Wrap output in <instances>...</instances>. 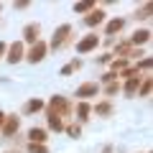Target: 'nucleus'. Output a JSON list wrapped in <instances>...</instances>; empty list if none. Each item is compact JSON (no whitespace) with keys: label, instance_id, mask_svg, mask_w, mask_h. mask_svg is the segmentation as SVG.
Instances as JSON below:
<instances>
[{"label":"nucleus","instance_id":"1","mask_svg":"<svg viewBox=\"0 0 153 153\" xmlns=\"http://www.w3.org/2000/svg\"><path fill=\"white\" fill-rule=\"evenodd\" d=\"M44 110H46V115H56V117H61V120H66V117L74 115V105H71L66 97H61V94H54V97L46 102Z\"/></svg>","mask_w":153,"mask_h":153},{"label":"nucleus","instance_id":"2","mask_svg":"<svg viewBox=\"0 0 153 153\" xmlns=\"http://www.w3.org/2000/svg\"><path fill=\"white\" fill-rule=\"evenodd\" d=\"M71 33H74V28H71V23H64V26H59L54 31V36H51V44H49V51H61L64 46H69L74 38H71Z\"/></svg>","mask_w":153,"mask_h":153},{"label":"nucleus","instance_id":"3","mask_svg":"<svg viewBox=\"0 0 153 153\" xmlns=\"http://www.w3.org/2000/svg\"><path fill=\"white\" fill-rule=\"evenodd\" d=\"M46 54H49V44H46L44 38H41V41H36V44H33L31 49L26 51L23 61H28V64H41V61L46 59Z\"/></svg>","mask_w":153,"mask_h":153},{"label":"nucleus","instance_id":"4","mask_svg":"<svg viewBox=\"0 0 153 153\" xmlns=\"http://www.w3.org/2000/svg\"><path fill=\"white\" fill-rule=\"evenodd\" d=\"M18 128H21V117H18L16 112H13V115H5V123H3V130H0L3 140H13V138L18 135Z\"/></svg>","mask_w":153,"mask_h":153},{"label":"nucleus","instance_id":"5","mask_svg":"<svg viewBox=\"0 0 153 153\" xmlns=\"http://www.w3.org/2000/svg\"><path fill=\"white\" fill-rule=\"evenodd\" d=\"M21 36H23V44L33 46L36 41H41V23H38V21L26 23V26H23V31H21Z\"/></svg>","mask_w":153,"mask_h":153},{"label":"nucleus","instance_id":"6","mask_svg":"<svg viewBox=\"0 0 153 153\" xmlns=\"http://www.w3.org/2000/svg\"><path fill=\"white\" fill-rule=\"evenodd\" d=\"M100 94V84L97 82H84L76 87L74 97H79V102H89V97H97Z\"/></svg>","mask_w":153,"mask_h":153},{"label":"nucleus","instance_id":"7","mask_svg":"<svg viewBox=\"0 0 153 153\" xmlns=\"http://www.w3.org/2000/svg\"><path fill=\"white\" fill-rule=\"evenodd\" d=\"M23 56H26V44H23V41H13V44L8 46V51H5L8 64H18V61H23Z\"/></svg>","mask_w":153,"mask_h":153},{"label":"nucleus","instance_id":"8","mask_svg":"<svg viewBox=\"0 0 153 153\" xmlns=\"http://www.w3.org/2000/svg\"><path fill=\"white\" fill-rule=\"evenodd\" d=\"M100 41H102V38H100L97 33H87L82 41H76V54H89V51H94L100 46Z\"/></svg>","mask_w":153,"mask_h":153},{"label":"nucleus","instance_id":"9","mask_svg":"<svg viewBox=\"0 0 153 153\" xmlns=\"http://www.w3.org/2000/svg\"><path fill=\"white\" fill-rule=\"evenodd\" d=\"M148 41H151V31L148 28H135V31L128 36V44L135 46V49H140V46H146Z\"/></svg>","mask_w":153,"mask_h":153},{"label":"nucleus","instance_id":"10","mask_svg":"<svg viewBox=\"0 0 153 153\" xmlns=\"http://www.w3.org/2000/svg\"><path fill=\"white\" fill-rule=\"evenodd\" d=\"M82 23H84L87 28H97V26H102V23H105V10H102V8H94V10H89L87 16L82 18Z\"/></svg>","mask_w":153,"mask_h":153},{"label":"nucleus","instance_id":"11","mask_svg":"<svg viewBox=\"0 0 153 153\" xmlns=\"http://www.w3.org/2000/svg\"><path fill=\"white\" fill-rule=\"evenodd\" d=\"M92 112L97 115V117H112V115H115L112 100H100L97 105H92Z\"/></svg>","mask_w":153,"mask_h":153},{"label":"nucleus","instance_id":"12","mask_svg":"<svg viewBox=\"0 0 153 153\" xmlns=\"http://www.w3.org/2000/svg\"><path fill=\"white\" fill-rule=\"evenodd\" d=\"M140 79H143V76H133V79L123 82V84H120V92L125 94L128 100H133V97L138 94V87H140Z\"/></svg>","mask_w":153,"mask_h":153},{"label":"nucleus","instance_id":"13","mask_svg":"<svg viewBox=\"0 0 153 153\" xmlns=\"http://www.w3.org/2000/svg\"><path fill=\"white\" fill-rule=\"evenodd\" d=\"M28 143H41V146H46V140H49V130H44V128H31V130L26 133Z\"/></svg>","mask_w":153,"mask_h":153},{"label":"nucleus","instance_id":"14","mask_svg":"<svg viewBox=\"0 0 153 153\" xmlns=\"http://www.w3.org/2000/svg\"><path fill=\"white\" fill-rule=\"evenodd\" d=\"M74 115H76V123H79V125H82V123H87L89 115H92V105H89V102H76Z\"/></svg>","mask_w":153,"mask_h":153},{"label":"nucleus","instance_id":"15","mask_svg":"<svg viewBox=\"0 0 153 153\" xmlns=\"http://www.w3.org/2000/svg\"><path fill=\"white\" fill-rule=\"evenodd\" d=\"M123 28H125V18H110L107 26H105V36L115 38V33H120Z\"/></svg>","mask_w":153,"mask_h":153},{"label":"nucleus","instance_id":"16","mask_svg":"<svg viewBox=\"0 0 153 153\" xmlns=\"http://www.w3.org/2000/svg\"><path fill=\"white\" fill-rule=\"evenodd\" d=\"M44 107H46V102H44V100L33 97V100H28V102L23 105V115H36V112H41Z\"/></svg>","mask_w":153,"mask_h":153},{"label":"nucleus","instance_id":"17","mask_svg":"<svg viewBox=\"0 0 153 153\" xmlns=\"http://www.w3.org/2000/svg\"><path fill=\"white\" fill-rule=\"evenodd\" d=\"M100 92H102L105 100H112L115 94H120V82L115 79V82H110V84H105V87H100Z\"/></svg>","mask_w":153,"mask_h":153},{"label":"nucleus","instance_id":"18","mask_svg":"<svg viewBox=\"0 0 153 153\" xmlns=\"http://www.w3.org/2000/svg\"><path fill=\"white\" fill-rule=\"evenodd\" d=\"M82 66H84V61H82V59H71L66 66H61L59 74H61V76H69V74H74V71H79Z\"/></svg>","mask_w":153,"mask_h":153},{"label":"nucleus","instance_id":"19","mask_svg":"<svg viewBox=\"0 0 153 153\" xmlns=\"http://www.w3.org/2000/svg\"><path fill=\"white\" fill-rule=\"evenodd\" d=\"M151 89H153V82H151V76H143L135 97H143V100H146V97H151Z\"/></svg>","mask_w":153,"mask_h":153},{"label":"nucleus","instance_id":"20","mask_svg":"<svg viewBox=\"0 0 153 153\" xmlns=\"http://www.w3.org/2000/svg\"><path fill=\"white\" fill-rule=\"evenodd\" d=\"M151 66H153V59H151V56H143V59H138L135 64H133V69H135L138 74H140V71H146V74H148Z\"/></svg>","mask_w":153,"mask_h":153},{"label":"nucleus","instance_id":"21","mask_svg":"<svg viewBox=\"0 0 153 153\" xmlns=\"http://www.w3.org/2000/svg\"><path fill=\"white\" fill-rule=\"evenodd\" d=\"M151 16H153V3H146V5H143L140 10H135V13H133V18H135V21H148Z\"/></svg>","mask_w":153,"mask_h":153},{"label":"nucleus","instance_id":"22","mask_svg":"<svg viewBox=\"0 0 153 153\" xmlns=\"http://www.w3.org/2000/svg\"><path fill=\"white\" fill-rule=\"evenodd\" d=\"M46 125H49V130H56V133L64 130V120L56 117V115H46Z\"/></svg>","mask_w":153,"mask_h":153},{"label":"nucleus","instance_id":"23","mask_svg":"<svg viewBox=\"0 0 153 153\" xmlns=\"http://www.w3.org/2000/svg\"><path fill=\"white\" fill-rule=\"evenodd\" d=\"M89 10H94V0H87V3H74V13H76V16H87Z\"/></svg>","mask_w":153,"mask_h":153},{"label":"nucleus","instance_id":"24","mask_svg":"<svg viewBox=\"0 0 153 153\" xmlns=\"http://www.w3.org/2000/svg\"><path fill=\"white\" fill-rule=\"evenodd\" d=\"M64 133L69 138H82V125L79 123H69V125H64Z\"/></svg>","mask_w":153,"mask_h":153},{"label":"nucleus","instance_id":"25","mask_svg":"<svg viewBox=\"0 0 153 153\" xmlns=\"http://www.w3.org/2000/svg\"><path fill=\"white\" fill-rule=\"evenodd\" d=\"M26 153H49V148L41 143H26Z\"/></svg>","mask_w":153,"mask_h":153},{"label":"nucleus","instance_id":"26","mask_svg":"<svg viewBox=\"0 0 153 153\" xmlns=\"http://www.w3.org/2000/svg\"><path fill=\"white\" fill-rule=\"evenodd\" d=\"M115 79H117V76H115L112 71H105V74L100 76V82H102V84H110V82H115ZM100 82H97V84H100Z\"/></svg>","mask_w":153,"mask_h":153},{"label":"nucleus","instance_id":"27","mask_svg":"<svg viewBox=\"0 0 153 153\" xmlns=\"http://www.w3.org/2000/svg\"><path fill=\"white\" fill-rule=\"evenodd\" d=\"M112 61V54H102V56H97V64H110Z\"/></svg>","mask_w":153,"mask_h":153},{"label":"nucleus","instance_id":"28","mask_svg":"<svg viewBox=\"0 0 153 153\" xmlns=\"http://www.w3.org/2000/svg\"><path fill=\"white\" fill-rule=\"evenodd\" d=\"M28 5H31V3H28V0H21V3H16V10H26Z\"/></svg>","mask_w":153,"mask_h":153},{"label":"nucleus","instance_id":"29","mask_svg":"<svg viewBox=\"0 0 153 153\" xmlns=\"http://www.w3.org/2000/svg\"><path fill=\"white\" fill-rule=\"evenodd\" d=\"M5 51H8V44H5V41H0V59L5 56Z\"/></svg>","mask_w":153,"mask_h":153},{"label":"nucleus","instance_id":"30","mask_svg":"<svg viewBox=\"0 0 153 153\" xmlns=\"http://www.w3.org/2000/svg\"><path fill=\"white\" fill-rule=\"evenodd\" d=\"M3 123H5V112L0 110V130H3Z\"/></svg>","mask_w":153,"mask_h":153},{"label":"nucleus","instance_id":"31","mask_svg":"<svg viewBox=\"0 0 153 153\" xmlns=\"http://www.w3.org/2000/svg\"><path fill=\"white\" fill-rule=\"evenodd\" d=\"M102 153H112V146H105V148H102Z\"/></svg>","mask_w":153,"mask_h":153},{"label":"nucleus","instance_id":"32","mask_svg":"<svg viewBox=\"0 0 153 153\" xmlns=\"http://www.w3.org/2000/svg\"><path fill=\"white\" fill-rule=\"evenodd\" d=\"M5 153H21V151H5Z\"/></svg>","mask_w":153,"mask_h":153},{"label":"nucleus","instance_id":"33","mask_svg":"<svg viewBox=\"0 0 153 153\" xmlns=\"http://www.w3.org/2000/svg\"><path fill=\"white\" fill-rule=\"evenodd\" d=\"M0 10H3V5H0Z\"/></svg>","mask_w":153,"mask_h":153}]
</instances>
